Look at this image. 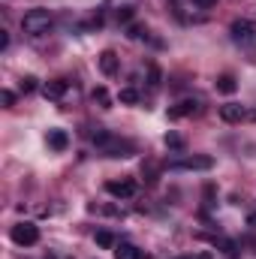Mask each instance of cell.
I'll use <instances>...</instances> for the list:
<instances>
[{
    "instance_id": "1",
    "label": "cell",
    "mask_w": 256,
    "mask_h": 259,
    "mask_svg": "<svg viewBox=\"0 0 256 259\" xmlns=\"http://www.w3.org/2000/svg\"><path fill=\"white\" fill-rule=\"evenodd\" d=\"M52 24H55V18H52L49 9H30V12H24V18H21V30H24L27 36H42V33L52 30Z\"/></svg>"
},
{
    "instance_id": "2",
    "label": "cell",
    "mask_w": 256,
    "mask_h": 259,
    "mask_svg": "<svg viewBox=\"0 0 256 259\" xmlns=\"http://www.w3.org/2000/svg\"><path fill=\"white\" fill-rule=\"evenodd\" d=\"M232 39L241 46V49H256V21L250 18H235L232 27H229Z\"/></svg>"
},
{
    "instance_id": "3",
    "label": "cell",
    "mask_w": 256,
    "mask_h": 259,
    "mask_svg": "<svg viewBox=\"0 0 256 259\" xmlns=\"http://www.w3.org/2000/svg\"><path fill=\"white\" fill-rule=\"evenodd\" d=\"M9 238H12L18 247H33V244L39 241V226H36V223L21 220V223H15V226L9 229Z\"/></svg>"
},
{
    "instance_id": "4",
    "label": "cell",
    "mask_w": 256,
    "mask_h": 259,
    "mask_svg": "<svg viewBox=\"0 0 256 259\" xmlns=\"http://www.w3.org/2000/svg\"><path fill=\"white\" fill-rule=\"evenodd\" d=\"M42 97H46V100L66 103V100L75 97V88H69V81H64V78H55V81H46V84H42Z\"/></svg>"
},
{
    "instance_id": "5",
    "label": "cell",
    "mask_w": 256,
    "mask_h": 259,
    "mask_svg": "<svg viewBox=\"0 0 256 259\" xmlns=\"http://www.w3.org/2000/svg\"><path fill=\"white\" fill-rule=\"evenodd\" d=\"M211 166H214L211 157H187V160H175V163H169L172 172H208Z\"/></svg>"
},
{
    "instance_id": "6",
    "label": "cell",
    "mask_w": 256,
    "mask_h": 259,
    "mask_svg": "<svg viewBox=\"0 0 256 259\" xmlns=\"http://www.w3.org/2000/svg\"><path fill=\"white\" fill-rule=\"evenodd\" d=\"M100 151H103V154H109V157H133V154H136V142L112 136V139H109V142H106Z\"/></svg>"
},
{
    "instance_id": "7",
    "label": "cell",
    "mask_w": 256,
    "mask_h": 259,
    "mask_svg": "<svg viewBox=\"0 0 256 259\" xmlns=\"http://www.w3.org/2000/svg\"><path fill=\"white\" fill-rule=\"evenodd\" d=\"M139 190V184L136 181H130V178H121V181H106V193L115 196V199H133Z\"/></svg>"
},
{
    "instance_id": "8",
    "label": "cell",
    "mask_w": 256,
    "mask_h": 259,
    "mask_svg": "<svg viewBox=\"0 0 256 259\" xmlns=\"http://www.w3.org/2000/svg\"><path fill=\"white\" fill-rule=\"evenodd\" d=\"M220 118L226 121V124H238V121H244V118H253L241 103H226V106H220Z\"/></svg>"
},
{
    "instance_id": "9",
    "label": "cell",
    "mask_w": 256,
    "mask_h": 259,
    "mask_svg": "<svg viewBox=\"0 0 256 259\" xmlns=\"http://www.w3.org/2000/svg\"><path fill=\"white\" fill-rule=\"evenodd\" d=\"M199 100H181L175 109H169V118H190V115H199Z\"/></svg>"
},
{
    "instance_id": "10",
    "label": "cell",
    "mask_w": 256,
    "mask_h": 259,
    "mask_svg": "<svg viewBox=\"0 0 256 259\" xmlns=\"http://www.w3.org/2000/svg\"><path fill=\"white\" fill-rule=\"evenodd\" d=\"M118 66H121V61H118V55H115L112 49H106V52L100 55V69H103V75H115Z\"/></svg>"
},
{
    "instance_id": "11",
    "label": "cell",
    "mask_w": 256,
    "mask_h": 259,
    "mask_svg": "<svg viewBox=\"0 0 256 259\" xmlns=\"http://www.w3.org/2000/svg\"><path fill=\"white\" fill-rule=\"evenodd\" d=\"M49 148L52 151H66L69 148V136L64 130H49Z\"/></svg>"
},
{
    "instance_id": "12",
    "label": "cell",
    "mask_w": 256,
    "mask_h": 259,
    "mask_svg": "<svg viewBox=\"0 0 256 259\" xmlns=\"http://www.w3.org/2000/svg\"><path fill=\"white\" fill-rule=\"evenodd\" d=\"M115 259H142V253H139L136 244H130V241H118V247H115Z\"/></svg>"
},
{
    "instance_id": "13",
    "label": "cell",
    "mask_w": 256,
    "mask_h": 259,
    "mask_svg": "<svg viewBox=\"0 0 256 259\" xmlns=\"http://www.w3.org/2000/svg\"><path fill=\"white\" fill-rule=\"evenodd\" d=\"M94 241H97V247H103V250H115V247H118V238H115L109 229H100V232L94 235Z\"/></svg>"
},
{
    "instance_id": "14",
    "label": "cell",
    "mask_w": 256,
    "mask_h": 259,
    "mask_svg": "<svg viewBox=\"0 0 256 259\" xmlns=\"http://www.w3.org/2000/svg\"><path fill=\"white\" fill-rule=\"evenodd\" d=\"M214 84H217V91H220V94H235V91H238V81H235V75H229V72H226V75H220Z\"/></svg>"
},
{
    "instance_id": "15",
    "label": "cell",
    "mask_w": 256,
    "mask_h": 259,
    "mask_svg": "<svg viewBox=\"0 0 256 259\" xmlns=\"http://www.w3.org/2000/svg\"><path fill=\"white\" fill-rule=\"evenodd\" d=\"M94 103H100V109H112V97H109V91L103 84L94 91Z\"/></svg>"
},
{
    "instance_id": "16",
    "label": "cell",
    "mask_w": 256,
    "mask_h": 259,
    "mask_svg": "<svg viewBox=\"0 0 256 259\" xmlns=\"http://www.w3.org/2000/svg\"><path fill=\"white\" fill-rule=\"evenodd\" d=\"M163 142H166V148H172V151H184V148H187V142H184L178 133H166Z\"/></svg>"
},
{
    "instance_id": "17",
    "label": "cell",
    "mask_w": 256,
    "mask_h": 259,
    "mask_svg": "<svg viewBox=\"0 0 256 259\" xmlns=\"http://www.w3.org/2000/svg\"><path fill=\"white\" fill-rule=\"evenodd\" d=\"M118 103H124V106H136V103H139V91H136V88H124V91L118 94Z\"/></svg>"
},
{
    "instance_id": "18",
    "label": "cell",
    "mask_w": 256,
    "mask_h": 259,
    "mask_svg": "<svg viewBox=\"0 0 256 259\" xmlns=\"http://www.w3.org/2000/svg\"><path fill=\"white\" fill-rule=\"evenodd\" d=\"M127 36L130 39H142V36H148V27L145 24H127Z\"/></svg>"
},
{
    "instance_id": "19",
    "label": "cell",
    "mask_w": 256,
    "mask_h": 259,
    "mask_svg": "<svg viewBox=\"0 0 256 259\" xmlns=\"http://www.w3.org/2000/svg\"><path fill=\"white\" fill-rule=\"evenodd\" d=\"M18 88H21V94H33V91H36V78H33V75H24V78L18 81Z\"/></svg>"
},
{
    "instance_id": "20",
    "label": "cell",
    "mask_w": 256,
    "mask_h": 259,
    "mask_svg": "<svg viewBox=\"0 0 256 259\" xmlns=\"http://www.w3.org/2000/svg\"><path fill=\"white\" fill-rule=\"evenodd\" d=\"M133 15H136V9H133V6H121V9H118V21H121V24H130V21H133Z\"/></svg>"
},
{
    "instance_id": "21",
    "label": "cell",
    "mask_w": 256,
    "mask_h": 259,
    "mask_svg": "<svg viewBox=\"0 0 256 259\" xmlns=\"http://www.w3.org/2000/svg\"><path fill=\"white\" fill-rule=\"evenodd\" d=\"M0 103H3V109H12L15 106V94L12 91H0Z\"/></svg>"
},
{
    "instance_id": "22",
    "label": "cell",
    "mask_w": 256,
    "mask_h": 259,
    "mask_svg": "<svg viewBox=\"0 0 256 259\" xmlns=\"http://www.w3.org/2000/svg\"><path fill=\"white\" fill-rule=\"evenodd\" d=\"M196 9H211V6H217V0H190Z\"/></svg>"
},
{
    "instance_id": "23",
    "label": "cell",
    "mask_w": 256,
    "mask_h": 259,
    "mask_svg": "<svg viewBox=\"0 0 256 259\" xmlns=\"http://www.w3.org/2000/svg\"><path fill=\"white\" fill-rule=\"evenodd\" d=\"M0 49H9V33L6 30H0Z\"/></svg>"
},
{
    "instance_id": "24",
    "label": "cell",
    "mask_w": 256,
    "mask_h": 259,
    "mask_svg": "<svg viewBox=\"0 0 256 259\" xmlns=\"http://www.w3.org/2000/svg\"><path fill=\"white\" fill-rule=\"evenodd\" d=\"M247 223H250V226H256V214H250V217H247Z\"/></svg>"
},
{
    "instance_id": "25",
    "label": "cell",
    "mask_w": 256,
    "mask_h": 259,
    "mask_svg": "<svg viewBox=\"0 0 256 259\" xmlns=\"http://www.w3.org/2000/svg\"><path fill=\"white\" fill-rule=\"evenodd\" d=\"M175 259H193V256H175Z\"/></svg>"
}]
</instances>
